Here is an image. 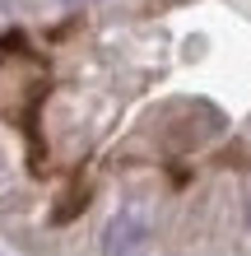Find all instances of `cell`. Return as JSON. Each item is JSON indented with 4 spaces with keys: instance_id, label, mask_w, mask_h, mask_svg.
Listing matches in <instances>:
<instances>
[{
    "instance_id": "obj_2",
    "label": "cell",
    "mask_w": 251,
    "mask_h": 256,
    "mask_svg": "<svg viewBox=\"0 0 251 256\" xmlns=\"http://www.w3.org/2000/svg\"><path fill=\"white\" fill-rule=\"evenodd\" d=\"M65 5H88V0H65Z\"/></svg>"
},
{
    "instance_id": "obj_1",
    "label": "cell",
    "mask_w": 251,
    "mask_h": 256,
    "mask_svg": "<svg viewBox=\"0 0 251 256\" xmlns=\"http://www.w3.org/2000/svg\"><path fill=\"white\" fill-rule=\"evenodd\" d=\"M149 242V219L140 210H121V214L107 219V233H102V252L107 256H135Z\"/></svg>"
}]
</instances>
